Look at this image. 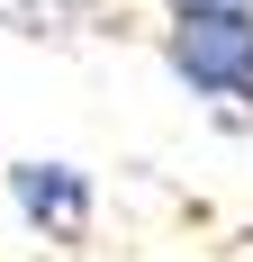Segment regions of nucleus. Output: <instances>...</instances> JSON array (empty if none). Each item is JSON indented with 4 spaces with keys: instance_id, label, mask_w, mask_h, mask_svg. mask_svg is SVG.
I'll return each mask as SVG.
<instances>
[{
    "instance_id": "2",
    "label": "nucleus",
    "mask_w": 253,
    "mask_h": 262,
    "mask_svg": "<svg viewBox=\"0 0 253 262\" xmlns=\"http://www.w3.org/2000/svg\"><path fill=\"white\" fill-rule=\"evenodd\" d=\"M9 208H18L27 235H46V244H91L100 181L81 163H64V154H27V163H9Z\"/></svg>"
},
{
    "instance_id": "3",
    "label": "nucleus",
    "mask_w": 253,
    "mask_h": 262,
    "mask_svg": "<svg viewBox=\"0 0 253 262\" xmlns=\"http://www.w3.org/2000/svg\"><path fill=\"white\" fill-rule=\"evenodd\" d=\"M163 9H181V0H163Z\"/></svg>"
},
{
    "instance_id": "1",
    "label": "nucleus",
    "mask_w": 253,
    "mask_h": 262,
    "mask_svg": "<svg viewBox=\"0 0 253 262\" xmlns=\"http://www.w3.org/2000/svg\"><path fill=\"white\" fill-rule=\"evenodd\" d=\"M163 63L190 100L253 118V0H181L163 9Z\"/></svg>"
}]
</instances>
